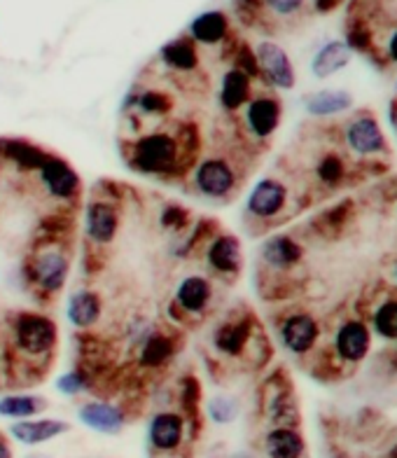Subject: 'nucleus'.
I'll use <instances>...</instances> for the list:
<instances>
[{"label":"nucleus","instance_id":"nucleus-1","mask_svg":"<svg viewBox=\"0 0 397 458\" xmlns=\"http://www.w3.org/2000/svg\"><path fill=\"white\" fill-rule=\"evenodd\" d=\"M131 143H124L122 155L127 166L150 178H182L194 169L198 136L185 124H166L155 129H136Z\"/></svg>","mask_w":397,"mask_h":458},{"label":"nucleus","instance_id":"nucleus-2","mask_svg":"<svg viewBox=\"0 0 397 458\" xmlns=\"http://www.w3.org/2000/svg\"><path fill=\"white\" fill-rule=\"evenodd\" d=\"M71 225L63 223V216H56L52 223H45L40 239L33 242L29 258L24 262V278L38 300H52L66 288L71 276Z\"/></svg>","mask_w":397,"mask_h":458},{"label":"nucleus","instance_id":"nucleus-3","mask_svg":"<svg viewBox=\"0 0 397 458\" xmlns=\"http://www.w3.org/2000/svg\"><path fill=\"white\" fill-rule=\"evenodd\" d=\"M211 346L223 360L246 362L253 369L265 368L271 356L269 337L248 307L232 309L220 318L211 332Z\"/></svg>","mask_w":397,"mask_h":458},{"label":"nucleus","instance_id":"nucleus-4","mask_svg":"<svg viewBox=\"0 0 397 458\" xmlns=\"http://www.w3.org/2000/svg\"><path fill=\"white\" fill-rule=\"evenodd\" d=\"M10 342H13L10 353L17 362L14 374L24 377L21 379L24 384L26 374L30 372H36L38 379H43L59 344V326L49 316L26 311L14 316L10 323Z\"/></svg>","mask_w":397,"mask_h":458},{"label":"nucleus","instance_id":"nucleus-5","mask_svg":"<svg viewBox=\"0 0 397 458\" xmlns=\"http://www.w3.org/2000/svg\"><path fill=\"white\" fill-rule=\"evenodd\" d=\"M339 148L358 162L374 164L391 155V140L372 110H353L342 122Z\"/></svg>","mask_w":397,"mask_h":458},{"label":"nucleus","instance_id":"nucleus-6","mask_svg":"<svg viewBox=\"0 0 397 458\" xmlns=\"http://www.w3.org/2000/svg\"><path fill=\"white\" fill-rule=\"evenodd\" d=\"M274 330H276V339L283 346L285 353L301 362H307L325 339L323 320L313 314L311 309L300 307V304L283 309L276 316Z\"/></svg>","mask_w":397,"mask_h":458},{"label":"nucleus","instance_id":"nucleus-7","mask_svg":"<svg viewBox=\"0 0 397 458\" xmlns=\"http://www.w3.org/2000/svg\"><path fill=\"white\" fill-rule=\"evenodd\" d=\"M295 192L288 181L278 175L259 178L246 197L248 223L262 225V229H271L292 216Z\"/></svg>","mask_w":397,"mask_h":458},{"label":"nucleus","instance_id":"nucleus-8","mask_svg":"<svg viewBox=\"0 0 397 458\" xmlns=\"http://www.w3.org/2000/svg\"><path fill=\"white\" fill-rule=\"evenodd\" d=\"M259 411L262 419L274 426H285V428H300L301 426V410L297 403V393L292 381L283 369H276L269 374L259 391Z\"/></svg>","mask_w":397,"mask_h":458},{"label":"nucleus","instance_id":"nucleus-9","mask_svg":"<svg viewBox=\"0 0 397 458\" xmlns=\"http://www.w3.org/2000/svg\"><path fill=\"white\" fill-rule=\"evenodd\" d=\"M192 185L206 199L229 201L241 190V174L227 155H208L194 164Z\"/></svg>","mask_w":397,"mask_h":458},{"label":"nucleus","instance_id":"nucleus-10","mask_svg":"<svg viewBox=\"0 0 397 458\" xmlns=\"http://www.w3.org/2000/svg\"><path fill=\"white\" fill-rule=\"evenodd\" d=\"M215 301V285L206 274H190L175 285L173 300L169 307V318L182 326H197L211 314Z\"/></svg>","mask_w":397,"mask_h":458},{"label":"nucleus","instance_id":"nucleus-11","mask_svg":"<svg viewBox=\"0 0 397 458\" xmlns=\"http://www.w3.org/2000/svg\"><path fill=\"white\" fill-rule=\"evenodd\" d=\"M239 129L248 143H266L276 136L283 122V103L274 91H255L246 108L236 114Z\"/></svg>","mask_w":397,"mask_h":458},{"label":"nucleus","instance_id":"nucleus-12","mask_svg":"<svg viewBox=\"0 0 397 458\" xmlns=\"http://www.w3.org/2000/svg\"><path fill=\"white\" fill-rule=\"evenodd\" d=\"M204 259L208 276L224 284H234L243 272V246L241 239L229 232H217L204 246Z\"/></svg>","mask_w":397,"mask_h":458},{"label":"nucleus","instance_id":"nucleus-13","mask_svg":"<svg viewBox=\"0 0 397 458\" xmlns=\"http://www.w3.org/2000/svg\"><path fill=\"white\" fill-rule=\"evenodd\" d=\"M190 440L187 416L175 410H162L150 416L148 421V449L156 456L181 454L185 442Z\"/></svg>","mask_w":397,"mask_h":458},{"label":"nucleus","instance_id":"nucleus-14","mask_svg":"<svg viewBox=\"0 0 397 458\" xmlns=\"http://www.w3.org/2000/svg\"><path fill=\"white\" fill-rule=\"evenodd\" d=\"M33 175H36L40 190L55 201H61V204H72L80 197V190H82L78 171L72 169L66 159L56 157V155H47L45 162L40 164V169Z\"/></svg>","mask_w":397,"mask_h":458},{"label":"nucleus","instance_id":"nucleus-15","mask_svg":"<svg viewBox=\"0 0 397 458\" xmlns=\"http://www.w3.org/2000/svg\"><path fill=\"white\" fill-rule=\"evenodd\" d=\"M258 59L259 78L265 80L266 87L278 91H292L297 87L295 64L283 47L274 40H262L253 49Z\"/></svg>","mask_w":397,"mask_h":458},{"label":"nucleus","instance_id":"nucleus-16","mask_svg":"<svg viewBox=\"0 0 397 458\" xmlns=\"http://www.w3.org/2000/svg\"><path fill=\"white\" fill-rule=\"evenodd\" d=\"M122 227L120 201L113 197H97L85 208V234L91 246L103 248L117 239Z\"/></svg>","mask_w":397,"mask_h":458},{"label":"nucleus","instance_id":"nucleus-17","mask_svg":"<svg viewBox=\"0 0 397 458\" xmlns=\"http://www.w3.org/2000/svg\"><path fill=\"white\" fill-rule=\"evenodd\" d=\"M358 171H360L358 164L342 148H325V150L320 152V157L313 162V178H316V182L311 187L334 192V190H342V187L349 185Z\"/></svg>","mask_w":397,"mask_h":458},{"label":"nucleus","instance_id":"nucleus-18","mask_svg":"<svg viewBox=\"0 0 397 458\" xmlns=\"http://www.w3.org/2000/svg\"><path fill=\"white\" fill-rule=\"evenodd\" d=\"M78 421L94 433L114 437V435L124 433L129 416L127 410H122L120 404L110 403V400H89V403L80 404Z\"/></svg>","mask_w":397,"mask_h":458},{"label":"nucleus","instance_id":"nucleus-19","mask_svg":"<svg viewBox=\"0 0 397 458\" xmlns=\"http://www.w3.org/2000/svg\"><path fill=\"white\" fill-rule=\"evenodd\" d=\"M355 220H358L355 201L339 199L316 213L311 223H308V229H311L313 236H318L323 242H339Z\"/></svg>","mask_w":397,"mask_h":458},{"label":"nucleus","instance_id":"nucleus-20","mask_svg":"<svg viewBox=\"0 0 397 458\" xmlns=\"http://www.w3.org/2000/svg\"><path fill=\"white\" fill-rule=\"evenodd\" d=\"M72 430L71 421L66 419H26V421H14L7 433L14 442L26 446H38L45 445V442H52L56 437H63Z\"/></svg>","mask_w":397,"mask_h":458},{"label":"nucleus","instance_id":"nucleus-21","mask_svg":"<svg viewBox=\"0 0 397 458\" xmlns=\"http://www.w3.org/2000/svg\"><path fill=\"white\" fill-rule=\"evenodd\" d=\"M259 456L262 458H307V437L301 428L274 426L259 437Z\"/></svg>","mask_w":397,"mask_h":458},{"label":"nucleus","instance_id":"nucleus-22","mask_svg":"<svg viewBox=\"0 0 397 458\" xmlns=\"http://www.w3.org/2000/svg\"><path fill=\"white\" fill-rule=\"evenodd\" d=\"M175 351H178V337L173 332L152 330L136 349V360H139V368L145 369V372H156V369H164L173 360Z\"/></svg>","mask_w":397,"mask_h":458},{"label":"nucleus","instance_id":"nucleus-23","mask_svg":"<svg viewBox=\"0 0 397 458\" xmlns=\"http://www.w3.org/2000/svg\"><path fill=\"white\" fill-rule=\"evenodd\" d=\"M253 94L255 80L250 75H246V72L234 66L224 71L223 80H220V91H217L223 113H227L229 117H236V114L246 108V103L253 98Z\"/></svg>","mask_w":397,"mask_h":458},{"label":"nucleus","instance_id":"nucleus-24","mask_svg":"<svg viewBox=\"0 0 397 458\" xmlns=\"http://www.w3.org/2000/svg\"><path fill=\"white\" fill-rule=\"evenodd\" d=\"M304 110L308 117L316 120H334V117H343V114L353 113L355 98L351 91L346 89H318L311 91L301 98Z\"/></svg>","mask_w":397,"mask_h":458},{"label":"nucleus","instance_id":"nucleus-25","mask_svg":"<svg viewBox=\"0 0 397 458\" xmlns=\"http://www.w3.org/2000/svg\"><path fill=\"white\" fill-rule=\"evenodd\" d=\"M187 36L192 38L197 45L217 47V45H224L232 38V24H229V17L223 10H208V13H201L198 17L192 19V24L187 29Z\"/></svg>","mask_w":397,"mask_h":458},{"label":"nucleus","instance_id":"nucleus-26","mask_svg":"<svg viewBox=\"0 0 397 458\" xmlns=\"http://www.w3.org/2000/svg\"><path fill=\"white\" fill-rule=\"evenodd\" d=\"M159 59L166 66V71L175 75H194L201 66V56H198V45L190 36H181L164 45L159 49Z\"/></svg>","mask_w":397,"mask_h":458},{"label":"nucleus","instance_id":"nucleus-27","mask_svg":"<svg viewBox=\"0 0 397 458\" xmlns=\"http://www.w3.org/2000/svg\"><path fill=\"white\" fill-rule=\"evenodd\" d=\"M66 316L78 330H91L103 316V297L97 290L80 288L68 297Z\"/></svg>","mask_w":397,"mask_h":458},{"label":"nucleus","instance_id":"nucleus-28","mask_svg":"<svg viewBox=\"0 0 397 458\" xmlns=\"http://www.w3.org/2000/svg\"><path fill=\"white\" fill-rule=\"evenodd\" d=\"M372 327L374 337L384 339L388 344H397V293L381 295L374 301V307L367 309V314H362Z\"/></svg>","mask_w":397,"mask_h":458},{"label":"nucleus","instance_id":"nucleus-29","mask_svg":"<svg viewBox=\"0 0 397 458\" xmlns=\"http://www.w3.org/2000/svg\"><path fill=\"white\" fill-rule=\"evenodd\" d=\"M353 59V52L343 40H330L313 55L311 72L316 80H330L332 75L342 72Z\"/></svg>","mask_w":397,"mask_h":458},{"label":"nucleus","instance_id":"nucleus-30","mask_svg":"<svg viewBox=\"0 0 397 458\" xmlns=\"http://www.w3.org/2000/svg\"><path fill=\"white\" fill-rule=\"evenodd\" d=\"M49 407V400L36 393H10L0 398V416L10 421H26L36 419Z\"/></svg>","mask_w":397,"mask_h":458},{"label":"nucleus","instance_id":"nucleus-31","mask_svg":"<svg viewBox=\"0 0 397 458\" xmlns=\"http://www.w3.org/2000/svg\"><path fill=\"white\" fill-rule=\"evenodd\" d=\"M308 10V0H259V24H295Z\"/></svg>","mask_w":397,"mask_h":458},{"label":"nucleus","instance_id":"nucleus-32","mask_svg":"<svg viewBox=\"0 0 397 458\" xmlns=\"http://www.w3.org/2000/svg\"><path fill=\"white\" fill-rule=\"evenodd\" d=\"M206 416L215 426H232L241 416V403L232 393H213L206 403Z\"/></svg>","mask_w":397,"mask_h":458},{"label":"nucleus","instance_id":"nucleus-33","mask_svg":"<svg viewBox=\"0 0 397 458\" xmlns=\"http://www.w3.org/2000/svg\"><path fill=\"white\" fill-rule=\"evenodd\" d=\"M91 384H94V379H91V374L87 372V369H71V372L61 374L59 379H56V388H59V393H63V395H68V398L82 395Z\"/></svg>","mask_w":397,"mask_h":458},{"label":"nucleus","instance_id":"nucleus-34","mask_svg":"<svg viewBox=\"0 0 397 458\" xmlns=\"http://www.w3.org/2000/svg\"><path fill=\"white\" fill-rule=\"evenodd\" d=\"M162 225L166 229L181 232V229H185L187 225H190V211H187V208H182V206H178V204L166 206V208H164V213H162Z\"/></svg>","mask_w":397,"mask_h":458},{"label":"nucleus","instance_id":"nucleus-35","mask_svg":"<svg viewBox=\"0 0 397 458\" xmlns=\"http://www.w3.org/2000/svg\"><path fill=\"white\" fill-rule=\"evenodd\" d=\"M381 56H384V64L388 61V64H395L397 66V26L391 30L388 40H385L384 49H381Z\"/></svg>","mask_w":397,"mask_h":458},{"label":"nucleus","instance_id":"nucleus-36","mask_svg":"<svg viewBox=\"0 0 397 458\" xmlns=\"http://www.w3.org/2000/svg\"><path fill=\"white\" fill-rule=\"evenodd\" d=\"M343 5V0H313V10L320 14H330Z\"/></svg>","mask_w":397,"mask_h":458},{"label":"nucleus","instance_id":"nucleus-37","mask_svg":"<svg viewBox=\"0 0 397 458\" xmlns=\"http://www.w3.org/2000/svg\"><path fill=\"white\" fill-rule=\"evenodd\" d=\"M0 458H14L13 445H10V440L3 433H0Z\"/></svg>","mask_w":397,"mask_h":458},{"label":"nucleus","instance_id":"nucleus-38","mask_svg":"<svg viewBox=\"0 0 397 458\" xmlns=\"http://www.w3.org/2000/svg\"><path fill=\"white\" fill-rule=\"evenodd\" d=\"M388 285H391L393 293H397V258L393 259V267H391V278H388Z\"/></svg>","mask_w":397,"mask_h":458},{"label":"nucleus","instance_id":"nucleus-39","mask_svg":"<svg viewBox=\"0 0 397 458\" xmlns=\"http://www.w3.org/2000/svg\"><path fill=\"white\" fill-rule=\"evenodd\" d=\"M229 458H262V456L255 452H250V449H241V452H234Z\"/></svg>","mask_w":397,"mask_h":458},{"label":"nucleus","instance_id":"nucleus-40","mask_svg":"<svg viewBox=\"0 0 397 458\" xmlns=\"http://www.w3.org/2000/svg\"><path fill=\"white\" fill-rule=\"evenodd\" d=\"M24 458H55V456L47 452H30V454H26Z\"/></svg>","mask_w":397,"mask_h":458},{"label":"nucleus","instance_id":"nucleus-41","mask_svg":"<svg viewBox=\"0 0 397 458\" xmlns=\"http://www.w3.org/2000/svg\"><path fill=\"white\" fill-rule=\"evenodd\" d=\"M384 458H397V442H395V445L388 446V452H385Z\"/></svg>","mask_w":397,"mask_h":458},{"label":"nucleus","instance_id":"nucleus-42","mask_svg":"<svg viewBox=\"0 0 397 458\" xmlns=\"http://www.w3.org/2000/svg\"><path fill=\"white\" fill-rule=\"evenodd\" d=\"M162 458H185V456H181V454H171V456H162Z\"/></svg>","mask_w":397,"mask_h":458},{"label":"nucleus","instance_id":"nucleus-43","mask_svg":"<svg viewBox=\"0 0 397 458\" xmlns=\"http://www.w3.org/2000/svg\"><path fill=\"white\" fill-rule=\"evenodd\" d=\"M395 97H397V80H395Z\"/></svg>","mask_w":397,"mask_h":458}]
</instances>
